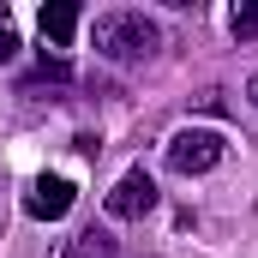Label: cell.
Instances as JSON below:
<instances>
[{"mask_svg": "<svg viewBox=\"0 0 258 258\" xmlns=\"http://www.w3.org/2000/svg\"><path fill=\"white\" fill-rule=\"evenodd\" d=\"M246 102H252V108H258V72H252V78H246Z\"/></svg>", "mask_w": 258, "mask_h": 258, "instance_id": "9c48e42d", "label": "cell"}, {"mask_svg": "<svg viewBox=\"0 0 258 258\" xmlns=\"http://www.w3.org/2000/svg\"><path fill=\"white\" fill-rule=\"evenodd\" d=\"M102 204H108V216H114V222H138V216H150V210H156V180H150L144 168H126V174L108 186Z\"/></svg>", "mask_w": 258, "mask_h": 258, "instance_id": "3957f363", "label": "cell"}, {"mask_svg": "<svg viewBox=\"0 0 258 258\" xmlns=\"http://www.w3.org/2000/svg\"><path fill=\"white\" fill-rule=\"evenodd\" d=\"M72 180L60 174H42V180H30V192H24V216H36V222H60L66 210H72Z\"/></svg>", "mask_w": 258, "mask_h": 258, "instance_id": "277c9868", "label": "cell"}, {"mask_svg": "<svg viewBox=\"0 0 258 258\" xmlns=\"http://www.w3.org/2000/svg\"><path fill=\"white\" fill-rule=\"evenodd\" d=\"M234 36H240V42H258V0H246V6L234 12Z\"/></svg>", "mask_w": 258, "mask_h": 258, "instance_id": "52a82bcc", "label": "cell"}, {"mask_svg": "<svg viewBox=\"0 0 258 258\" xmlns=\"http://www.w3.org/2000/svg\"><path fill=\"white\" fill-rule=\"evenodd\" d=\"M12 54H18V36H12V30H6V24H0V66L12 60Z\"/></svg>", "mask_w": 258, "mask_h": 258, "instance_id": "ba28073f", "label": "cell"}, {"mask_svg": "<svg viewBox=\"0 0 258 258\" xmlns=\"http://www.w3.org/2000/svg\"><path fill=\"white\" fill-rule=\"evenodd\" d=\"M0 24H6V0H0Z\"/></svg>", "mask_w": 258, "mask_h": 258, "instance_id": "30bf717a", "label": "cell"}, {"mask_svg": "<svg viewBox=\"0 0 258 258\" xmlns=\"http://www.w3.org/2000/svg\"><path fill=\"white\" fill-rule=\"evenodd\" d=\"M90 42H96V54L102 60H114V66H138V60H150L156 48H162V30L144 18V12H102L96 24H90Z\"/></svg>", "mask_w": 258, "mask_h": 258, "instance_id": "6da1fadb", "label": "cell"}, {"mask_svg": "<svg viewBox=\"0 0 258 258\" xmlns=\"http://www.w3.org/2000/svg\"><path fill=\"white\" fill-rule=\"evenodd\" d=\"M72 30H78V6H72V0L42 6V36H48V48H72Z\"/></svg>", "mask_w": 258, "mask_h": 258, "instance_id": "5b68a950", "label": "cell"}, {"mask_svg": "<svg viewBox=\"0 0 258 258\" xmlns=\"http://www.w3.org/2000/svg\"><path fill=\"white\" fill-rule=\"evenodd\" d=\"M222 156H228V138L210 132V126H186V132L168 138V168L174 174H210Z\"/></svg>", "mask_w": 258, "mask_h": 258, "instance_id": "7a4b0ae2", "label": "cell"}, {"mask_svg": "<svg viewBox=\"0 0 258 258\" xmlns=\"http://www.w3.org/2000/svg\"><path fill=\"white\" fill-rule=\"evenodd\" d=\"M114 246H120V240H114L108 228H84V234H78L60 258H114Z\"/></svg>", "mask_w": 258, "mask_h": 258, "instance_id": "8992f818", "label": "cell"}]
</instances>
